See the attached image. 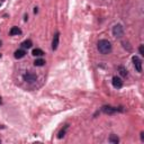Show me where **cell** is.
I'll list each match as a JSON object with an SVG mask.
<instances>
[{"label": "cell", "instance_id": "6da1fadb", "mask_svg": "<svg viewBox=\"0 0 144 144\" xmlns=\"http://www.w3.org/2000/svg\"><path fill=\"white\" fill-rule=\"evenodd\" d=\"M97 46H98V51L104 55L109 54L112 52V43L107 41V39H99Z\"/></svg>", "mask_w": 144, "mask_h": 144}, {"label": "cell", "instance_id": "7a4b0ae2", "mask_svg": "<svg viewBox=\"0 0 144 144\" xmlns=\"http://www.w3.org/2000/svg\"><path fill=\"white\" fill-rule=\"evenodd\" d=\"M101 112L105 113V114H108V115H114L116 113H119V112H123V108L119 107H112V106H102L101 107Z\"/></svg>", "mask_w": 144, "mask_h": 144}, {"label": "cell", "instance_id": "3957f363", "mask_svg": "<svg viewBox=\"0 0 144 144\" xmlns=\"http://www.w3.org/2000/svg\"><path fill=\"white\" fill-rule=\"evenodd\" d=\"M113 35L116 38H120L124 35V28L120 24H117L113 27Z\"/></svg>", "mask_w": 144, "mask_h": 144}, {"label": "cell", "instance_id": "277c9868", "mask_svg": "<svg viewBox=\"0 0 144 144\" xmlns=\"http://www.w3.org/2000/svg\"><path fill=\"white\" fill-rule=\"evenodd\" d=\"M132 61H133V64H134V68H135V70L137 72H142V61H141V59L138 56H136V55H134L132 57Z\"/></svg>", "mask_w": 144, "mask_h": 144}, {"label": "cell", "instance_id": "5b68a950", "mask_svg": "<svg viewBox=\"0 0 144 144\" xmlns=\"http://www.w3.org/2000/svg\"><path fill=\"white\" fill-rule=\"evenodd\" d=\"M23 78H24V80L26 82H29V83H32V82H35L36 81V79H37V77L34 74V73H32V72H26L24 75H23Z\"/></svg>", "mask_w": 144, "mask_h": 144}, {"label": "cell", "instance_id": "8992f818", "mask_svg": "<svg viewBox=\"0 0 144 144\" xmlns=\"http://www.w3.org/2000/svg\"><path fill=\"white\" fill-rule=\"evenodd\" d=\"M59 43H60V33H55L54 37H53V41H52V50L55 51L57 50V46H59Z\"/></svg>", "mask_w": 144, "mask_h": 144}, {"label": "cell", "instance_id": "52a82bcc", "mask_svg": "<svg viewBox=\"0 0 144 144\" xmlns=\"http://www.w3.org/2000/svg\"><path fill=\"white\" fill-rule=\"evenodd\" d=\"M112 82H113L114 88H116V89H120V88L123 87V81L119 77H114Z\"/></svg>", "mask_w": 144, "mask_h": 144}, {"label": "cell", "instance_id": "ba28073f", "mask_svg": "<svg viewBox=\"0 0 144 144\" xmlns=\"http://www.w3.org/2000/svg\"><path fill=\"white\" fill-rule=\"evenodd\" d=\"M25 55H26V51L23 49L17 50V51L15 52V57H16V59H23Z\"/></svg>", "mask_w": 144, "mask_h": 144}, {"label": "cell", "instance_id": "9c48e42d", "mask_svg": "<svg viewBox=\"0 0 144 144\" xmlns=\"http://www.w3.org/2000/svg\"><path fill=\"white\" fill-rule=\"evenodd\" d=\"M68 128H69V124H65L64 127H63L62 130L59 132V134H57V138H62V137H64V135H65V133H67Z\"/></svg>", "mask_w": 144, "mask_h": 144}, {"label": "cell", "instance_id": "30bf717a", "mask_svg": "<svg viewBox=\"0 0 144 144\" xmlns=\"http://www.w3.org/2000/svg\"><path fill=\"white\" fill-rule=\"evenodd\" d=\"M117 70H118V72H119V74L122 75V77H127V70H126V68H124L123 65H119V67L117 68Z\"/></svg>", "mask_w": 144, "mask_h": 144}, {"label": "cell", "instance_id": "8fae6325", "mask_svg": "<svg viewBox=\"0 0 144 144\" xmlns=\"http://www.w3.org/2000/svg\"><path fill=\"white\" fill-rule=\"evenodd\" d=\"M9 34L11 35V36H14V35H20L22 34V31L20 28H18V27H12V28L10 29V32H9Z\"/></svg>", "mask_w": 144, "mask_h": 144}, {"label": "cell", "instance_id": "7c38bea8", "mask_svg": "<svg viewBox=\"0 0 144 144\" xmlns=\"http://www.w3.org/2000/svg\"><path fill=\"white\" fill-rule=\"evenodd\" d=\"M109 142L113 143V144H117V143H119V138H118L117 135H115V134H112V135L109 136Z\"/></svg>", "mask_w": 144, "mask_h": 144}, {"label": "cell", "instance_id": "4fadbf2b", "mask_svg": "<svg viewBox=\"0 0 144 144\" xmlns=\"http://www.w3.org/2000/svg\"><path fill=\"white\" fill-rule=\"evenodd\" d=\"M22 46L24 47V49H31L33 46V43H32L31 39H26V41H24L22 43Z\"/></svg>", "mask_w": 144, "mask_h": 144}, {"label": "cell", "instance_id": "5bb4252c", "mask_svg": "<svg viewBox=\"0 0 144 144\" xmlns=\"http://www.w3.org/2000/svg\"><path fill=\"white\" fill-rule=\"evenodd\" d=\"M32 54L34 55V56H42V55H44V52H43L41 49H35V50H33Z\"/></svg>", "mask_w": 144, "mask_h": 144}, {"label": "cell", "instance_id": "9a60e30c", "mask_svg": "<svg viewBox=\"0 0 144 144\" xmlns=\"http://www.w3.org/2000/svg\"><path fill=\"white\" fill-rule=\"evenodd\" d=\"M45 64V61L43 59H36L34 62V65L35 67H43Z\"/></svg>", "mask_w": 144, "mask_h": 144}, {"label": "cell", "instance_id": "2e32d148", "mask_svg": "<svg viewBox=\"0 0 144 144\" xmlns=\"http://www.w3.org/2000/svg\"><path fill=\"white\" fill-rule=\"evenodd\" d=\"M138 52H140V54L142 55V56H144V49H143V44L140 45V47H138Z\"/></svg>", "mask_w": 144, "mask_h": 144}, {"label": "cell", "instance_id": "e0dca14e", "mask_svg": "<svg viewBox=\"0 0 144 144\" xmlns=\"http://www.w3.org/2000/svg\"><path fill=\"white\" fill-rule=\"evenodd\" d=\"M141 140H142V142H144V133L143 132L141 133Z\"/></svg>", "mask_w": 144, "mask_h": 144}, {"label": "cell", "instance_id": "ac0fdd59", "mask_svg": "<svg viewBox=\"0 0 144 144\" xmlns=\"http://www.w3.org/2000/svg\"><path fill=\"white\" fill-rule=\"evenodd\" d=\"M34 12H35V14H37V12H38V9H37V8H34Z\"/></svg>", "mask_w": 144, "mask_h": 144}, {"label": "cell", "instance_id": "d6986e66", "mask_svg": "<svg viewBox=\"0 0 144 144\" xmlns=\"http://www.w3.org/2000/svg\"><path fill=\"white\" fill-rule=\"evenodd\" d=\"M27 19H28V16H27V15H25V18H24V20H25V22H26V20H27Z\"/></svg>", "mask_w": 144, "mask_h": 144}, {"label": "cell", "instance_id": "ffe728a7", "mask_svg": "<svg viewBox=\"0 0 144 144\" xmlns=\"http://www.w3.org/2000/svg\"><path fill=\"white\" fill-rule=\"evenodd\" d=\"M0 104H1V98H0Z\"/></svg>", "mask_w": 144, "mask_h": 144}, {"label": "cell", "instance_id": "44dd1931", "mask_svg": "<svg viewBox=\"0 0 144 144\" xmlns=\"http://www.w3.org/2000/svg\"><path fill=\"white\" fill-rule=\"evenodd\" d=\"M0 46H1V42H0Z\"/></svg>", "mask_w": 144, "mask_h": 144}, {"label": "cell", "instance_id": "7402d4cb", "mask_svg": "<svg viewBox=\"0 0 144 144\" xmlns=\"http://www.w3.org/2000/svg\"><path fill=\"white\" fill-rule=\"evenodd\" d=\"M0 56H1V54H0Z\"/></svg>", "mask_w": 144, "mask_h": 144}, {"label": "cell", "instance_id": "603a6c76", "mask_svg": "<svg viewBox=\"0 0 144 144\" xmlns=\"http://www.w3.org/2000/svg\"><path fill=\"white\" fill-rule=\"evenodd\" d=\"M0 143H1V141H0Z\"/></svg>", "mask_w": 144, "mask_h": 144}, {"label": "cell", "instance_id": "cb8c5ba5", "mask_svg": "<svg viewBox=\"0 0 144 144\" xmlns=\"http://www.w3.org/2000/svg\"><path fill=\"white\" fill-rule=\"evenodd\" d=\"M2 1H4V0H2Z\"/></svg>", "mask_w": 144, "mask_h": 144}, {"label": "cell", "instance_id": "d4e9b609", "mask_svg": "<svg viewBox=\"0 0 144 144\" xmlns=\"http://www.w3.org/2000/svg\"><path fill=\"white\" fill-rule=\"evenodd\" d=\"M0 5H1V4H0Z\"/></svg>", "mask_w": 144, "mask_h": 144}]
</instances>
